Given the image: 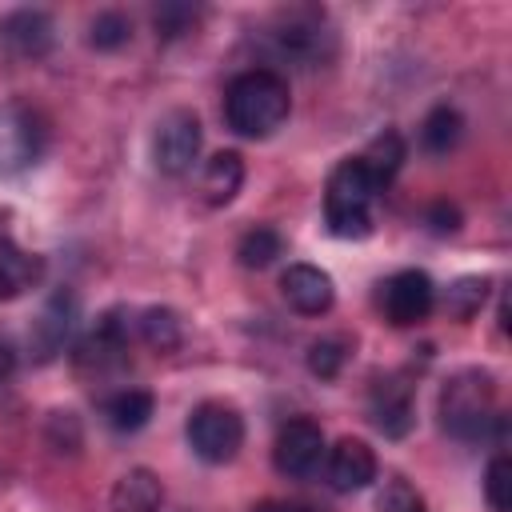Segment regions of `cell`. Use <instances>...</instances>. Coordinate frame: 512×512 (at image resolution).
Masks as SVG:
<instances>
[{"instance_id":"cell-1","label":"cell","mask_w":512,"mask_h":512,"mask_svg":"<svg viewBox=\"0 0 512 512\" xmlns=\"http://www.w3.org/2000/svg\"><path fill=\"white\" fill-rule=\"evenodd\" d=\"M292 112L288 80L276 68H244L224 88V120L244 140H268Z\"/></svg>"},{"instance_id":"cell-2","label":"cell","mask_w":512,"mask_h":512,"mask_svg":"<svg viewBox=\"0 0 512 512\" xmlns=\"http://www.w3.org/2000/svg\"><path fill=\"white\" fill-rule=\"evenodd\" d=\"M440 428L460 444H480L496 432L504 444V416L496 412V384L484 368H460L444 380L436 404Z\"/></svg>"},{"instance_id":"cell-3","label":"cell","mask_w":512,"mask_h":512,"mask_svg":"<svg viewBox=\"0 0 512 512\" xmlns=\"http://www.w3.org/2000/svg\"><path fill=\"white\" fill-rule=\"evenodd\" d=\"M380 192L384 188L372 180V172L360 164V156L340 160L328 172V184H324V224H328V232L340 236V240L372 236Z\"/></svg>"},{"instance_id":"cell-4","label":"cell","mask_w":512,"mask_h":512,"mask_svg":"<svg viewBox=\"0 0 512 512\" xmlns=\"http://www.w3.org/2000/svg\"><path fill=\"white\" fill-rule=\"evenodd\" d=\"M268 48L280 60H292L300 68H320L324 60H332L336 52V32L324 16V8L312 4H296V8H280L264 32Z\"/></svg>"},{"instance_id":"cell-5","label":"cell","mask_w":512,"mask_h":512,"mask_svg":"<svg viewBox=\"0 0 512 512\" xmlns=\"http://www.w3.org/2000/svg\"><path fill=\"white\" fill-rule=\"evenodd\" d=\"M188 448L204 464H228L244 448V416L224 400H204L188 412L184 424Z\"/></svg>"},{"instance_id":"cell-6","label":"cell","mask_w":512,"mask_h":512,"mask_svg":"<svg viewBox=\"0 0 512 512\" xmlns=\"http://www.w3.org/2000/svg\"><path fill=\"white\" fill-rule=\"evenodd\" d=\"M72 364L88 380H108V376L128 368V320H124V308H108V312L96 316L88 336L76 344Z\"/></svg>"},{"instance_id":"cell-7","label":"cell","mask_w":512,"mask_h":512,"mask_svg":"<svg viewBox=\"0 0 512 512\" xmlns=\"http://www.w3.org/2000/svg\"><path fill=\"white\" fill-rule=\"evenodd\" d=\"M376 308L392 328H412L436 308V284L424 268H400L376 284Z\"/></svg>"},{"instance_id":"cell-8","label":"cell","mask_w":512,"mask_h":512,"mask_svg":"<svg viewBox=\"0 0 512 512\" xmlns=\"http://www.w3.org/2000/svg\"><path fill=\"white\" fill-rule=\"evenodd\" d=\"M204 144V128L200 116L192 108H172L160 116L156 132H152V164L160 176H184Z\"/></svg>"},{"instance_id":"cell-9","label":"cell","mask_w":512,"mask_h":512,"mask_svg":"<svg viewBox=\"0 0 512 512\" xmlns=\"http://www.w3.org/2000/svg\"><path fill=\"white\" fill-rule=\"evenodd\" d=\"M44 140H48V128L36 108L20 100L0 104V176L32 168L44 152Z\"/></svg>"},{"instance_id":"cell-10","label":"cell","mask_w":512,"mask_h":512,"mask_svg":"<svg viewBox=\"0 0 512 512\" xmlns=\"http://www.w3.org/2000/svg\"><path fill=\"white\" fill-rule=\"evenodd\" d=\"M324 452H328L324 428L308 416H296V420L280 424V432L272 440V468L284 480H308L324 464Z\"/></svg>"},{"instance_id":"cell-11","label":"cell","mask_w":512,"mask_h":512,"mask_svg":"<svg viewBox=\"0 0 512 512\" xmlns=\"http://www.w3.org/2000/svg\"><path fill=\"white\" fill-rule=\"evenodd\" d=\"M76 316H80L76 292H72V288H56V292L40 304V312H36V320H32V328H28V356H32L36 364L56 360V356L64 352L72 328H76Z\"/></svg>"},{"instance_id":"cell-12","label":"cell","mask_w":512,"mask_h":512,"mask_svg":"<svg viewBox=\"0 0 512 512\" xmlns=\"http://www.w3.org/2000/svg\"><path fill=\"white\" fill-rule=\"evenodd\" d=\"M368 420L376 424V432H384L388 440H400L412 432L416 424V396L412 384L404 376H384L372 384L368 392Z\"/></svg>"},{"instance_id":"cell-13","label":"cell","mask_w":512,"mask_h":512,"mask_svg":"<svg viewBox=\"0 0 512 512\" xmlns=\"http://www.w3.org/2000/svg\"><path fill=\"white\" fill-rule=\"evenodd\" d=\"M324 476H328V488L340 496L360 492L376 480V452L360 436H340L324 452Z\"/></svg>"},{"instance_id":"cell-14","label":"cell","mask_w":512,"mask_h":512,"mask_svg":"<svg viewBox=\"0 0 512 512\" xmlns=\"http://www.w3.org/2000/svg\"><path fill=\"white\" fill-rule=\"evenodd\" d=\"M0 44L24 60H40L56 44V24L44 8H12L0 16Z\"/></svg>"},{"instance_id":"cell-15","label":"cell","mask_w":512,"mask_h":512,"mask_svg":"<svg viewBox=\"0 0 512 512\" xmlns=\"http://www.w3.org/2000/svg\"><path fill=\"white\" fill-rule=\"evenodd\" d=\"M280 296L300 316H324L336 304V284L316 264H288L280 272Z\"/></svg>"},{"instance_id":"cell-16","label":"cell","mask_w":512,"mask_h":512,"mask_svg":"<svg viewBox=\"0 0 512 512\" xmlns=\"http://www.w3.org/2000/svg\"><path fill=\"white\" fill-rule=\"evenodd\" d=\"M8 220H12V212L0 208V300H16V296H24V292L36 288L40 276H44V256L24 252V248L16 244Z\"/></svg>"},{"instance_id":"cell-17","label":"cell","mask_w":512,"mask_h":512,"mask_svg":"<svg viewBox=\"0 0 512 512\" xmlns=\"http://www.w3.org/2000/svg\"><path fill=\"white\" fill-rule=\"evenodd\" d=\"M244 188V156L224 148L216 156L204 160V172H200V200L208 208H224L236 200V192Z\"/></svg>"},{"instance_id":"cell-18","label":"cell","mask_w":512,"mask_h":512,"mask_svg":"<svg viewBox=\"0 0 512 512\" xmlns=\"http://www.w3.org/2000/svg\"><path fill=\"white\" fill-rule=\"evenodd\" d=\"M112 512H160L164 504V484L152 468H128L108 496Z\"/></svg>"},{"instance_id":"cell-19","label":"cell","mask_w":512,"mask_h":512,"mask_svg":"<svg viewBox=\"0 0 512 512\" xmlns=\"http://www.w3.org/2000/svg\"><path fill=\"white\" fill-rule=\"evenodd\" d=\"M100 412L112 432H140L156 412V396L148 388H120V392L104 396Z\"/></svg>"},{"instance_id":"cell-20","label":"cell","mask_w":512,"mask_h":512,"mask_svg":"<svg viewBox=\"0 0 512 512\" xmlns=\"http://www.w3.org/2000/svg\"><path fill=\"white\" fill-rule=\"evenodd\" d=\"M404 156H408L404 136H400L396 128H384V132H376V136L368 140V148L360 152V164L372 172V180H376L380 188H388V180L400 172Z\"/></svg>"},{"instance_id":"cell-21","label":"cell","mask_w":512,"mask_h":512,"mask_svg":"<svg viewBox=\"0 0 512 512\" xmlns=\"http://www.w3.org/2000/svg\"><path fill=\"white\" fill-rule=\"evenodd\" d=\"M464 136V116L452 104H436L420 124V148L428 156H448Z\"/></svg>"},{"instance_id":"cell-22","label":"cell","mask_w":512,"mask_h":512,"mask_svg":"<svg viewBox=\"0 0 512 512\" xmlns=\"http://www.w3.org/2000/svg\"><path fill=\"white\" fill-rule=\"evenodd\" d=\"M488 292H492V280H488V276H456V280L444 288L440 308H444V316H448V320L468 324V320L484 308Z\"/></svg>"},{"instance_id":"cell-23","label":"cell","mask_w":512,"mask_h":512,"mask_svg":"<svg viewBox=\"0 0 512 512\" xmlns=\"http://www.w3.org/2000/svg\"><path fill=\"white\" fill-rule=\"evenodd\" d=\"M136 328H140V340H144L148 348H156V352H172V348H180V340H184L180 316H176L172 308H164V304L144 308L140 320H136Z\"/></svg>"},{"instance_id":"cell-24","label":"cell","mask_w":512,"mask_h":512,"mask_svg":"<svg viewBox=\"0 0 512 512\" xmlns=\"http://www.w3.org/2000/svg\"><path fill=\"white\" fill-rule=\"evenodd\" d=\"M284 256V236L272 228V224H256V228H248L244 236H240V244H236V260L244 264V268H268V264H276Z\"/></svg>"},{"instance_id":"cell-25","label":"cell","mask_w":512,"mask_h":512,"mask_svg":"<svg viewBox=\"0 0 512 512\" xmlns=\"http://www.w3.org/2000/svg\"><path fill=\"white\" fill-rule=\"evenodd\" d=\"M128 40H132V20H128L124 12L104 8V12L92 16V24H88V44H92L96 52H116V48H124Z\"/></svg>"},{"instance_id":"cell-26","label":"cell","mask_w":512,"mask_h":512,"mask_svg":"<svg viewBox=\"0 0 512 512\" xmlns=\"http://www.w3.org/2000/svg\"><path fill=\"white\" fill-rule=\"evenodd\" d=\"M348 352H352L348 340H340V336H320V340L308 344V372L320 376V380H336L340 368H344V360H348Z\"/></svg>"},{"instance_id":"cell-27","label":"cell","mask_w":512,"mask_h":512,"mask_svg":"<svg viewBox=\"0 0 512 512\" xmlns=\"http://www.w3.org/2000/svg\"><path fill=\"white\" fill-rule=\"evenodd\" d=\"M484 500L492 512H508L512 508V460L508 452H496L484 468Z\"/></svg>"},{"instance_id":"cell-28","label":"cell","mask_w":512,"mask_h":512,"mask_svg":"<svg viewBox=\"0 0 512 512\" xmlns=\"http://www.w3.org/2000/svg\"><path fill=\"white\" fill-rule=\"evenodd\" d=\"M376 512H428V504L404 476H392L376 496Z\"/></svg>"},{"instance_id":"cell-29","label":"cell","mask_w":512,"mask_h":512,"mask_svg":"<svg viewBox=\"0 0 512 512\" xmlns=\"http://www.w3.org/2000/svg\"><path fill=\"white\" fill-rule=\"evenodd\" d=\"M196 16H200V8H192V4H160L156 16H152L156 20V36H164V40L184 36V32H192Z\"/></svg>"},{"instance_id":"cell-30","label":"cell","mask_w":512,"mask_h":512,"mask_svg":"<svg viewBox=\"0 0 512 512\" xmlns=\"http://www.w3.org/2000/svg\"><path fill=\"white\" fill-rule=\"evenodd\" d=\"M428 228L436 232V236H448V232H456L460 228V208L456 204H448V200H440V204H432L428 208Z\"/></svg>"},{"instance_id":"cell-31","label":"cell","mask_w":512,"mask_h":512,"mask_svg":"<svg viewBox=\"0 0 512 512\" xmlns=\"http://www.w3.org/2000/svg\"><path fill=\"white\" fill-rule=\"evenodd\" d=\"M252 512H320V508H312V504H296V500H264V504H256Z\"/></svg>"},{"instance_id":"cell-32","label":"cell","mask_w":512,"mask_h":512,"mask_svg":"<svg viewBox=\"0 0 512 512\" xmlns=\"http://www.w3.org/2000/svg\"><path fill=\"white\" fill-rule=\"evenodd\" d=\"M12 364H16V352L0 340V380H8V372H12Z\"/></svg>"}]
</instances>
